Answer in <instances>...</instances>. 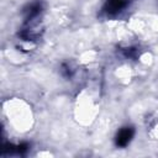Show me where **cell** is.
<instances>
[{"label":"cell","instance_id":"cell-5","mask_svg":"<svg viewBox=\"0 0 158 158\" xmlns=\"http://www.w3.org/2000/svg\"><path fill=\"white\" fill-rule=\"evenodd\" d=\"M72 74H73V73H72V69H70L67 64H63V65H62V75L65 77V78H70Z\"/></svg>","mask_w":158,"mask_h":158},{"label":"cell","instance_id":"cell-1","mask_svg":"<svg viewBox=\"0 0 158 158\" xmlns=\"http://www.w3.org/2000/svg\"><path fill=\"white\" fill-rule=\"evenodd\" d=\"M135 136V128L132 126H125V127H121L116 136H115V146L116 147H120V148H125L127 147L132 138Z\"/></svg>","mask_w":158,"mask_h":158},{"label":"cell","instance_id":"cell-2","mask_svg":"<svg viewBox=\"0 0 158 158\" xmlns=\"http://www.w3.org/2000/svg\"><path fill=\"white\" fill-rule=\"evenodd\" d=\"M128 2H130V0H106L102 10L106 15L114 16V15L121 12L123 9H126Z\"/></svg>","mask_w":158,"mask_h":158},{"label":"cell","instance_id":"cell-3","mask_svg":"<svg viewBox=\"0 0 158 158\" xmlns=\"http://www.w3.org/2000/svg\"><path fill=\"white\" fill-rule=\"evenodd\" d=\"M30 149V144L27 142H21L19 144L6 143L2 148V154H16V156H25Z\"/></svg>","mask_w":158,"mask_h":158},{"label":"cell","instance_id":"cell-4","mask_svg":"<svg viewBox=\"0 0 158 158\" xmlns=\"http://www.w3.org/2000/svg\"><path fill=\"white\" fill-rule=\"evenodd\" d=\"M122 53L126 58H132V59H136L138 57V51L137 48L135 47H127V48H123L122 49Z\"/></svg>","mask_w":158,"mask_h":158}]
</instances>
